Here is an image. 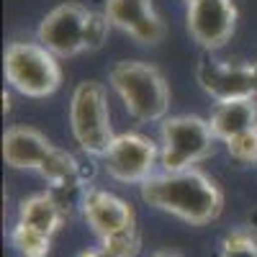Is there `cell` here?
I'll use <instances>...</instances> for the list:
<instances>
[{
    "mask_svg": "<svg viewBox=\"0 0 257 257\" xmlns=\"http://www.w3.org/2000/svg\"><path fill=\"white\" fill-rule=\"evenodd\" d=\"M142 201L157 211H165L190 226H206L224 211V193L219 183L198 167L162 173L147 178L139 185Z\"/></svg>",
    "mask_w": 257,
    "mask_h": 257,
    "instance_id": "1",
    "label": "cell"
},
{
    "mask_svg": "<svg viewBox=\"0 0 257 257\" xmlns=\"http://www.w3.org/2000/svg\"><path fill=\"white\" fill-rule=\"evenodd\" d=\"M108 80L128 116L139 123H157L167 118L170 88L155 64L142 59H121L111 67Z\"/></svg>",
    "mask_w": 257,
    "mask_h": 257,
    "instance_id": "2",
    "label": "cell"
},
{
    "mask_svg": "<svg viewBox=\"0 0 257 257\" xmlns=\"http://www.w3.org/2000/svg\"><path fill=\"white\" fill-rule=\"evenodd\" d=\"M70 128L85 155L103 157L113 142L108 95L98 80H82L70 98Z\"/></svg>",
    "mask_w": 257,
    "mask_h": 257,
    "instance_id": "3",
    "label": "cell"
},
{
    "mask_svg": "<svg viewBox=\"0 0 257 257\" xmlns=\"http://www.w3.org/2000/svg\"><path fill=\"white\" fill-rule=\"evenodd\" d=\"M216 134L201 116H167L160 123V165L165 173L196 167L213 155Z\"/></svg>",
    "mask_w": 257,
    "mask_h": 257,
    "instance_id": "4",
    "label": "cell"
},
{
    "mask_svg": "<svg viewBox=\"0 0 257 257\" xmlns=\"http://www.w3.org/2000/svg\"><path fill=\"white\" fill-rule=\"evenodd\" d=\"M3 67L8 85L26 98H47L62 85V67L57 57L39 41H11Z\"/></svg>",
    "mask_w": 257,
    "mask_h": 257,
    "instance_id": "5",
    "label": "cell"
},
{
    "mask_svg": "<svg viewBox=\"0 0 257 257\" xmlns=\"http://www.w3.org/2000/svg\"><path fill=\"white\" fill-rule=\"evenodd\" d=\"M100 160L103 170L113 180L126 185H142L147 178L155 175V167L160 165V144L137 132L116 134L108 152Z\"/></svg>",
    "mask_w": 257,
    "mask_h": 257,
    "instance_id": "6",
    "label": "cell"
},
{
    "mask_svg": "<svg viewBox=\"0 0 257 257\" xmlns=\"http://www.w3.org/2000/svg\"><path fill=\"white\" fill-rule=\"evenodd\" d=\"M88 8L80 3H62L52 8L36 29V41L47 47L54 57L70 59L85 49V24H88Z\"/></svg>",
    "mask_w": 257,
    "mask_h": 257,
    "instance_id": "7",
    "label": "cell"
},
{
    "mask_svg": "<svg viewBox=\"0 0 257 257\" xmlns=\"http://www.w3.org/2000/svg\"><path fill=\"white\" fill-rule=\"evenodd\" d=\"M188 34L206 52L221 49L237 29V6L234 0H196L185 11Z\"/></svg>",
    "mask_w": 257,
    "mask_h": 257,
    "instance_id": "8",
    "label": "cell"
},
{
    "mask_svg": "<svg viewBox=\"0 0 257 257\" xmlns=\"http://www.w3.org/2000/svg\"><path fill=\"white\" fill-rule=\"evenodd\" d=\"M201 88L216 100L257 98V64H231L213 57H203L196 67Z\"/></svg>",
    "mask_w": 257,
    "mask_h": 257,
    "instance_id": "9",
    "label": "cell"
},
{
    "mask_svg": "<svg viewBox=\"0 0 257 257\" xmlns=\"http://www.w3.org/2000/svg\"><path fill=\"white\" fill-rule=\"evenodd\" d=\"M82 216L88 221V226L93 229V234H98V239L113 237V234L137 229V216L134 208L128 206V201H123L121 196L103 188H85L82 193Z\"/></svg>",
    "mask_w": 257,
    "mask_h": 257,
    "instance_id": "10",
    "label": "cell"
},
{
    "mask_svg": "<svg viewBox=\"0 0 257 257\" xmlns=\"http://www.w3.org/2000/svg\"><path fill=\"white\" fill-rule=\"evenodd\" d=\"M105 16L111 24L139 44H157L165 36V24L152 0H105Z\"/></svg>",
    "mask_w": 257,
    "mask_h": 257,
    "instance_id": "11",
    "label": "cell"
},
{
    "mask_svg": "<svg viewBox=\"0 0 257 257\" xmlns=\"http://www.w3.org/2000/svg\"><path fill=\"white\" fill-rule=\"evenodd\" d=\"M54 144L31 126H11L3 134V160L13 170H36L44 165Z\"/></svg>",
    "mask_w": 257,
    "mask_h": 257,
    "instance_id": "12",
    "label": "cell"
},
{
    "mask_svg": "<svg viewBox=\"0 0 257 257\" xmlns=\"http://www.w3.org/2000/svg\"><path fill=\"white\" fill-rule=\"evenodd\" d=\"M208 123L213 128L219 142H229L249 128H257V98H234V100H219L216 108L211 111Z\"/></svg>",
    "mask_w": 257,
    "mask_h": 257,
    "instance_id": "13",
    "label": "cell"
},
{
    "mask_svg": "<svg viewBox=\"0 0 257 257\" xmlns=\"http://www.w3.org/2000/svg\"><path fill=\"white\" fill-rule=\"evenodd\" d=\"M18 221H24V224H29L39 231L49 234V237H54L62 226V221H64V208L59 206V201L52 193H34V196L21 201Z\"/></svg>",
    "mask_w": 257,
    "mask_h": 257,
    "instance_id": "14",
    "label": "cell"
},
{
    "mask_svg": "<svg viewBox=\"0 0 257 257\" xmlns=\"http://www.w3.org/2000/svg\"><path fill=\"white\" fill-rule=\"evenodd\" d=\"M39 175L52 188H72L80 183V165L70 152L54 147L49 152V157L44 160V165L39 167Z\"/></svg>",
    "mask_w": 257,
    "mask_h": 257,
    "instance_id": "15",
    "label": "cell"
},
{
    "mask_svg": "<svg viewBox=\"0 0 257 257\" xmlns=\"http://www.w3.org/2000/svg\"><path fill=\"white\" fill-rule=\"evenodd\" d=\"M11 242L21 257H47L52 249V237L44 231H39L24 221H16L11 231Z\"/></svg>",
    "mask_w": 257,
    "mask_h": 257,
    "instance_id": "16",
    "label": "cell"
},
{
    "mask_svg": "<svg viewBox=\"0 0 257 257\" xmlns=\"http://www.w3.org/2000/svg\"><path fill=\"white\" fill-rule=\"evenodd\" d=\"M219 257H257V234L239 226L221 239Z\"/></svg>",
    "mask_w": 257,
    "mask_h": 257,
    "instance_id": "17",
    "label": "cell"
},
{
    "mask_svg": "<svg viewBox=\"0 0 257 257\" xmlns=\"http://www.w3.org/2000/svg\"><path fill=\"white\" fill-rule=\"evenodd\" d=\"M111 18L105 16V11H90L88 13V24H85V49L95 52L100 49L111 34Z\"/></svg>",
    "mask_w": 257,
    "mask_h": 257,
    "instance_id": "18",
    "label": "cell"
},
{
    "mask_svg": "<svg viewBox=\"0 0 257 257\" xmlns=\"http://www.w3.org/2000/svg\"><path fill=\"white\" fill-rule=\"evenodd\" d=\"M226 152L231 160H237L239 165H252L257 162V128L239 134L226 142Z\"/></svg>",
    "mask_w": 257,
    "mask_h": 257,
    "instance_id": "19",
    "label": "cell"
},
{
    "mask_svg": "<svg viewBox=\"0 0 257 257\" xmlns=\"http://www.w3.org/2000/svg\"><path fill=\"white\" fill-rule=\"evenodd\" d=\"M77 257H116L113 252H108L103 244H98V247H93V249H85V252H80Z\"/></svg>",
    "mask_w": 257,
    "mask_h": 257,
    "instance_id": "20",
    "label": "cell"
},
{
    "mask_svg": "<svg viewBox=\"0 0 257 257\" xmlns=\"http://www.w3.org/2000/svg\"><path fill=\"white\" fill-rule=\"evenodd\" d=\"M152 257H183V254H178V252H173V249H160V252H155Z\"/></svg>",
    "mask_w": 257,
    "mask_h": 257,
    "instance_id": "21",
    "label": "cell"
},
{
    "mask_svg": "<svg viewBox=\"0 0 257 257\" xmlns=\"http://www.w3.org/2000/svg\"><path fill=\"white\" fill-rule=\"evenodd\" d=\"M183 3H185V6H190V3H196V0H183Z\"/></svg>",
    "mask_w": 257,
    "mask_h": 257,
    "instance_id": "22",
    "label": "cell"
}]
</instances>
